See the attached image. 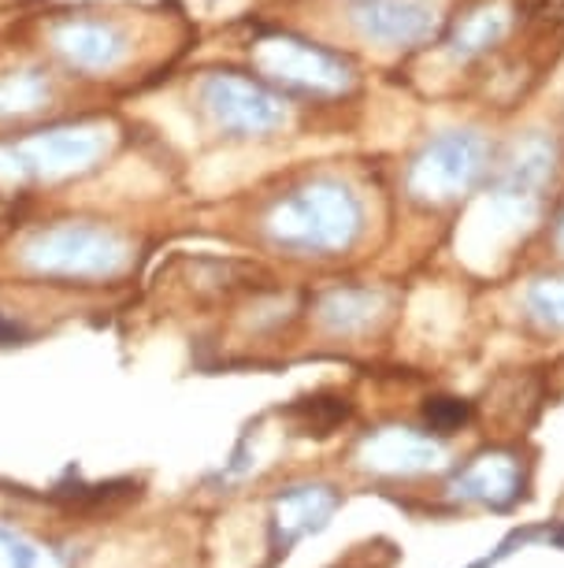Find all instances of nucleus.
I'll list each match as a JSON object with an SVG mask.
<instances>
[{"instance_id": "7", "label": "nucleus", "mask_w": 564, "mask_h": 568, "mask_svg": "<svg viewBox=\"0 0 564 568\" xmlns=\"http://www.w3.org/2000/svg\"><path fill=\"white\" fill-rule=\"evenodd\" d=\"M513 19L502 4H483L475 12H468L464 19H457V27L450 30V52L461 60H472L479 52L494 49L498 41L509 34Z\"/></svg>"}, {"instance_id": "1", "label": "nucleus", "mask_w": 564, "mask_h": 568, "mask_svg": "<svg viewBox=\"0 0 564 568\" xmlns=\"http://www.w3.org/2000/svg\"><path fill=\"white\" fill-rule=\"evenodd\" d=\"M491 145L479 131H445L420 149L409 168V190L428 205H450L483 179Z\"/></svg>"}, {"instance_id": "10", "label": "nucleus", "mask_w": 564, "mask_h": 568, "mask_svg": "<svg viewBox=\"0 0 564 568\" xmlns=\"http://www.w3.org/2000/svg\"><path fill=\"white\" fill-rule=\"evenodd\" d=\"M0 542H4V554H8V568H38V550L16 535H8L0 528Z\"/></svg>"}, {"instance_id": "4", "label": "nucleus", "mask_w": 564, "mask_h": 568, "mask_svg": "<svg viewBox=\"0 0 564 568\" xmlns=\"http://www.w3.org/2000/svg\"><path fill=\"white\" fill-rule=\"evenodd\" d=\"M335 509H338V495L331 487H290V490H283L279 495V520H275L283 554L290 550L297 539H305V535L324 531Z\"/></svg>"}, {"instance_id": "2", "label": "nucleus", "mask_w": 564, "mask_h": 568, "mask_svg": "<svg viewBox=\"0 0 564 568\" xmlns=\"http://www.w3.org/2000/svg\"><path fill=\"white\" fill-rule=\"evenodd\" d=\"M275 231L301 250H342L360 231V205L338 182H316L279 212Z\"/></svg>"}, {"instance_id": "13", "label": "nucleus", "mask_w": 564, "mask_h": 568, "mask_svg": "<svg viewBox=\"0 0 564 568\" xmlns=\"http://www.w3.org/2000/svg\"><path fill=\"white\" fill-rule=\"evenodd\" d=\"M557 245H561V253H564V216H561V223H557Z\"/></svg>"}, {"instance_id": "6", "label": "nucleus", "mask_w": 564, "mask_h": 568, "mask_svg": "<svg viewBox=\"0 0 564 568\" xmlns=\"http://www.w3.org/2000/svg\"><path fill=\"white\" fill-rule=\"evenodd\" d=\"M365 457H368L371 468L412 476V471H428V468L439 465L442 446L431 443L428 435L406 432V427H390V432H379L376 438H368Z\"/></svg>"}, {"instance_id": "9", "label": "nucleus", "mask_w": 564, "mask_h": 568, "mask_svg": "<svg viewBox=\"0 0 564 568\" xmlns=\"http://www.w3.org/2000/svg\"><path fill=\"white\" fill-rule=\"evenodd\" d=\"M524 302L539 324L564 331V278H539V283H531Z\"/></svg>"}, {"instance_id": "5", "label": "nucleus", "mask_w": 564, "mask_h": 568, "mask_svg": "<svg viewBox=\"0 0 564 568\" xmlns=\"http://www.w3.org/2000/svg\"><path fill=\"white\" fill-rule=\"evenodd\" d=\"M453 495L483 501V506H494V509L513 506L520 495V465L505 454L479 457L453 479Z\"/></svg>"}, {"instance_id": "3", "label": "nucleus", "mask_w": 564, "mask_h": 568, "mask_svg": "<svg viewBox=\"0 0 564 568\" xmlns=\"http://www.w3.org/2000/svg\"><path fill=\"white\" fill-rule=\"evenodd\" d=\"M353 23L379 45H420L439 27V12L428 0H357Z\"/></svg>"}, {"instance_id": "8", "label": "nucleus", "mask_w": 564, "mask_h": 568, "mask_svg": "<svg viewBox=\"0 0 564 568\" xmlns=\"http://www.w3.org/2000/svg\"><path fill=\"white\" fill-rule=\"evenodd\" d=\"M216 109L223 120L242 126V131H264V126L279 123V104L246 82H223L216 93Z\"/></svg>"}, {"instance_id": "11", "label": "nucleus", "mask_w": 564, "mask_h": 568, "mask_svg": "<svg viewBox=\"0 0 564 568\" xmlns=\"http://www.w3.org/2000/svg\"><path fill=\"white\" fill-rule=\"evenodd\" d=\"M428 420L434 424V427H457L464 420V405H457V402H450V398H442V402H434V405H428Z\"/></svg>"}, {"instance_id": "12", "label": "nucleus", "mask_w": 564, "mask_h": 568, "mask_svg": "<svg viewBox=\"0 0 564 568\" xmlns=\"http://www.w3.org/2000/svg\"><path fill=\"white\" fill-rule=\"evenodd\" d=\"M12 335H16V327H12V324H4V320H0V342H8Z\"/></svg>"}]
</instances>
